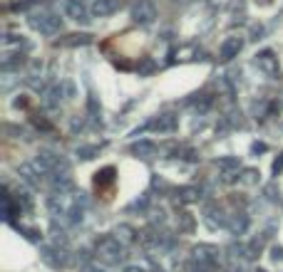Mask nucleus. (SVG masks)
I'll use <instances>...</instances> for the list:
<instances>
[{"label": "nucleus", "mask_w": 283, "mask_h": 272, "mask_svg": "<svg viewBox=\"0 0 283 272\" xmlns=\"http://www.w3.org/2000/svg\"><path fill=\"white\" fill-rule=\"evenodd\" d=\"M28 23H30L33 30H38L40 35H47V38H52V35H57V33L62 30V18L55 15V13H50V10L33 13V15L28 18Z\"/></svg>", "instance_id": "nucleus-1"}, {"label": "nucleus", "mask_w": 283, "mask_h": 272, "mask_svg": "<svg viewBox=\"0 0 283 272\" xmlns=\"http://www.w3.org/2000/svg\"><path fill=\"white\" fill-rule=\"evenodd\" d=\"M129 15L137 25H152L157 20V8H154L152 0H134Z\"/></svg>", "instance_id": "nucleus-2"}, {"label": "nucleus", "mask_w": 283, "mask_h": 272, "mask_svg": "<svg viewBox=\"0 0 283 272\" xmlns=\"http://www.w3.org/2000/svg\"><path fill=\"white\" fill-rule=\"evenodd\" d=\"M241 47H243V38H241V35H229V38L221 42V47H219V60H224V62L234 60V57L241 52Z\"/></svg>", "instance_id": "nucleus-3"}, {"label": "nucleus", "mask_w": 283, "mask_h": 272, "mask_svg": "<svg viewBox=\"0 0 283 272\" xmlns=\"http://www.w3.org/2000/svg\"><path fill=\"white\" fill-rule=\"evenodd\" d=\"M256 65H258V70L261 72H266L271 79H278V60H276V55L271 52V50H263V52H258L256 55Z\"/></svg>", "instance_id": "nucleus-4"}, {"label": "nucleus", "mask_w": 283, "mask_h": 272, "mask_svg": "<svg viewBox=\"0 0 283 272\" xmlns=\"http://www.w3.org/2000/svg\"><path fill=\"white\" fill-rule=\"evenodd\" d=\"M119 8H122V0H92L90 13H92L94 18H109V15H114Z\"/></svg>", "instance_id": "nucleus-5"}, {"label": "nucleus", "mask_w": 283, "mask_h": 272, "mask_svg": "<svg viewBox=\"0 0 283 272\" xmlns=\"http://www.w3.org/2000/svg\"><path fill=\"white\" fill-rule=\"evenodd\" d=\"M65 15L75 23H87V8L82 0H65Z\"/></svg>", "instance_id": "nucleus-6"}, {"label": "nucleus", "mask_w": 283, "mask_h": 272, "mask_svg": "<svg viewBox=\"0 0 283 272\" xmlns=\"http://www.w3.org/2000/svg\"><path fill=\"white\" fill-rule=\"evenodd\" d=\"M92 40V35L87 33H75V35H67V40H60L57 45H67V47H75V45H87Z\"/></svg>", "instance_id": "nucleus-7"}, {"label": "nucleus", "mask_w": 283, "mask_h": 272, "mask_svg": "<svg viewBox=\"0 0 283 272\" xmlns=\"http://www.w3.org/2000/svg\"><path fill=\"white\" fill-rule=\"evenodd\" d=\"M33 5H35V0H15L10 8H13V10H28V8H33Z\"/></svg>", "instance_id": "nucleus-8"}, {"label": "nucleus", "mask_w": 283, "mask_h": 272, "mask_svg": "<svg viewBox=\"0 0 283 272\" xmlns=\"http://www.w3.org/2000/svg\"><path fill=\"white\" fill-rule=\"evenodd\" d=\"M154 60H149V57H144V62L139 65V72H144V75H149V72H154Z\"/></svg>", "instance_id": "nucleus-9"}, {"label": "nucleus", "mask_w": 283, "mask_h": 272, "mask_svg": "<svg viewBox=\"0 0 283 272\" xmlns=\"http://www.w3.org/2000/svg\"><path fill=\"white\" fill-rule=\"evenodd\" d=\"M263 38V28L261 25H253L251 28V40H261Z\"/></svg>", "instance_id": "nucleus-10"}]
</instances>
